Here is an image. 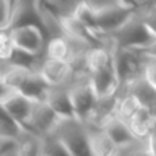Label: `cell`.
Segmentation results:
<instances>
[{
	"label": "cell",
	"instance_id": "cell-3",
	"mask_svg": "<svg viewBox=\"0 0 156 156\" xmlns=\"http://www.w3.org/2000/svg\"><path fill=\"white\" fill-rule=\"evenodd\" d=\"M69 88H70L71 100H73L74 114L78 119L86 122L93 112L97 99H99L89 82V74H74L71 82L69 83Z\"/></svg>",
	"mask_w": 156,
	"mask_h": 156
},
{
	"label": "cell",
	"instance_id": "cell-25",
	"mask_svg": "<svg viewBox=\"0 0 156 156\" xmlns=\"http://www.w3.org/2000/svg\"><path fill=\"white\" fill-rule=\"evenodd\" d=\"M94 11H100V10H105L110 7H115V5H121V4H126V0H85ZM129 4V3H127Z\"/></svg>",
	"mask_w": 156,
	"mask_h": 156
},
{
	"label": "cell",
	"instance_id": "cell-6",
	"mask_svg": "<svg viewBox=\"0 0 156 156\" xmlns=\"http://www.w3.org/2000/svg\"><path fill=\"white\" fill-rule=\"evenodd\" d=\"M138 5L134 4H121L115 7H110L105 10L96 11L97 32L100 36H107L118 30L122 25H125L132 15L137 11Z\"/></svg>",
	"mask_w": 156,
	"mask_h": 156
},
{
	"label": "cell",
	"instance_id": "cell-17",
	"mask_svg": "<svg viewBox=\"0 0 156 156\" xmlns=\"http://www.w3.org/2000/svg\"><path fill=\"white\" fill-rule=\"evenodd\" d=\"M73 45H71L70 38L66 34L55 36V37L48 38L44 51V56L47 58H55V59H66L71 60L73 58Z\"/></svg>",
	"mask_w": 156,
	"mask_h": 156
},
{
	"label": "cell",
	"instance_id": "cell-12",
	"mask_svg": "<svg viewBox=\"0 0 156 156\" xmlns=\"http://www.w3.org/2000/svg\"><path fill=\"white\" fill-rule=\"evenodd\" d=\"M103 129L107 132V134L111 137V140L115 143L116 147H121L123 144L129 143V141L134 140L137 136L133 133L132 127H130L129 122L125 121L123 118H121L119 115H112L111 118L107 119Z\"/></svg>",
	"mask_w": 156,
	"mask_h": 156
},
{
	"label": "cell",
	"instance_id": "cell-2",
	"mask_svg": "<svg viewBox=\"0 0 156 156\" xmlns=\"http://www.w3.org/2000/svg\"><path fill=\"white\" fill-rule=\"evenodd\" d=\"M54 133L65 144L69 155H92L88 126L77 116L60 118Z\"/></svg>",
	"mask_w": 156,
	"mask_h": 156
},
{
	"label": "cell",
	"instance_id": "cell-13",
	"mask_svg": "<svg viewBox=\"0 0 156 156\" xmlns=\"http://www.w3.org/2000/svg\"><path fill=\"white\" fill-rule=\"evenodd\" d=\"M122 88H126L129 92H132L144 107H148L152 111H156V88L149 82L148 78L144 74L136 78L134 81H132L129 85L122 86Z\"/></svg>",
	"mask_w": 156,
	"mask_h": 156
},
{
	"label": "cell",
	"instance_id": "cell-9",
	"mask_svg": "<svg viewBox=\"0 0 156 156\" xmlns=\"http://www.w3.org/2000/svg\"><path fill=\"white\" fill-rule=\"evenodd\" d=\"M0 103H2V110H4L7 114H10L12 118H15L22 125L26 123L29 119L32 110L34 107V100L25 96L19 90L14 89L2 88V96H0Z\"/></svg>",
	"mask_w": 156,
	"mask_h": 156
},
{
	"label": "cell",
	"instance_id": "cell-15",
	"mask_svg": "<svg viewBox=\"0 0 156 156\" xmlns=\"http://www.w3.org/2000/svg\"><path fill=\"white\" fill-rule=\"evenodd\" d=\"M127 122H129L133 133L137 137L147 140V137L151 134V132L156 127L155 111H152L148 107H141Z\"/></svg>",
	"mask_w": 156,
	"mask_h": 156
},
{
	"label": "cell",
	"instance_id": "cell-20",
	"mask_svg": "<svg viewBox=\"0 0 156 156\" xmlns=\"http://www.w3.org/2000/svg\"><path fill=\"white\" fill-rule=\"evenodd\" d=\"M74 16L99 34V32H97V22H96V11H94L85 0H81L76 12H74Z\"/></svg>",
	"mask_w": 156,
	"mask_h": 156
},
{
	"label": "cell",
	"instance_id": "cell-18",
	"mask_svg": "<svg viewBox=\"0 0 156 156\" xmlns=\"http://www.w3.org/2000/svg\"><path fill=\"white\" fill-rule=\"evenodd\" d=\"M81 0H43V5L56 14L60 19L74 15Z\"/></svg>",
	"mask_w": 156,
	"mask_h": 156
},
{
	"label": "cell",
	"instance_id": "cell-11",
	"mask_svg": "<svg viewBox=\"0 0 156 156\" xmlns=\"http://www.w3.org/2000/svg\"><path fill=\"white\" fill-rule=\"evenodd\" d=\"M44 100H45L55 110V112L59 116H62V118L76 116L69 85L51 86V88L48 89V92H47V96Z\"/></svg>",
	"mask_w": 156,
	"mask_h": 156
},
{
	"label": "cell",
	"instance_id": "cell-23",
	"mask_svg": "<svg viewBox=\"0 0 156 156\" xmlns=\"http://www.w3.org/2000/svg\"><path fill=\"white\" fill-rule=\"evenodd\" d=\"M138 12H140L144 23L149 29V32L156 36V0L148 3H141L138 5Z\"/></svg>",
	"mask_w": 156,
	"mask_h": 156
},
{
	"label": "cell",
	"instance_id": "cell-22",
	"mask_svg": "<svg viewBox=\"0 0 156 156\" xmlns=\"http://www.w3.org/2000/svg\"><path fill=\"white\" fill-rule=\"evenodd\" d=\"M22 143L19 137L0 136V156H21Z\"/></svg>",
	"mask_w": 156,
	"mask_h": 156
},
{
	"label": "cell",
	"instance_id": "cell-8",
	"mask_svg": "<svg viewBox=\"0 0 156 156\" xmlns=\"http://www.w3.org/2000/svg\"><path fill=\"white\" fill-rule=\"evenodd\" d=\"M37 71L48 82L49 86L69 85L74 77V67L70 60L55 59V58L43 56Z\"/></svg>",
	"mask_w": 156,
	"mask_h": 156
},
{
	"label": "cell",
	"instance_id": "cell-4",
	"mask_svg": "<svg viewBox=\"0 0 156 156\" xmlns=\"http://www.w3.org/2000/svg\"><path fill=\"white\" fill-rule=\"evenodd\" d=\"M8 30L16 49H21L32 55H38V56L44 55L48 36L41 25H18V26L10 27Z\"/></svg>",
	"mask_w": 156,
	"mask_h": 156
},
{
	"label": "cell",
	"instance_id": "cell-7",
	"mask_svg": "<svg viewBox=\"0 0 156 156\" xmlns=\"http://www.w3.org/2000/svg\"><path fill=\"white\" fill-rule=\"evenodd\" d=\"M60 118L62 116L58 115L45 100H40L34 103V107L25 123V127L40 136H48L55 132Z\"/></svg>",
	"mask_w": 156,
	"mask_h": 156
},
{
	"label": "cell",
	"instance_id": "cell-16",
	"mask_svg": "<svg viewBox=\"0 0 156 156\" xmlns=\"http://www.w3.org/2000/svg\"><path fill=\"white\" fill-rule=\"evenodd\" d=\"M88 126L89 130V145L92 155H115L116 145L103 127Z\"/></svg>",
	"mask_w": 156,
	"mask_h": 156
},
{
	"label": "cell",
	"instance_id": "cell-27",
	"mask_svg": "<svg viewBox=\"0 0 156 156\" xmlns=\"http://www.w3.org/2000/svg\"><path fill=\"white\" fill-rule=\"evenodd\" d=\"M138 51L143 52V55L147 56L148 59H156V36L145 47H143V48L138 49Z\"/></svg>",
	"mask_w": 156,
	"mask_h": 156
},
{
	"label": "cell",
	"instance_id": "cell-24",
	"mask_svg": "<svg viewBox=\"0 0 156 156\" xmlns=\"http://www.w3.org/2000/svg\"><path fill=\"white\" fill-rule=\"evenodd\" d=\"M15 45L11 38L10 30L2 29V36H0V56H2V62H7L12 58L14 52H15Z\"/></svg>",
	"mask_w": 156,
	"mask_h": 156
},
{
	"label": "cell",
	"instance_id": "cell-21",
	"mask_svg": "<svg viewBox=\"0 0 156 156\" xmlns=\"http://www.w3.org/2000/svg\"><path fill=\"white\" fill-rule=\"evenodd\" d=\"M43 155H69L65 144L55 133L43 136Z\"/></svg>",
	"mask_w": 156,
	"mask_h": 156
},
{
	"label": "cell",
	"instance_id": "cell-29",
	"mask_svg": "<svg viewBox=\"0 0 156 156\" xmlns=\"http://www.w3.org/2000/svg\"><path fill=\"white\" fill-rule=\"evenodd\" d=\"M155 115H156V111H155Z\"/></svg>",
	"mask_w": 156,
	"mask_h": 156
},
{
	"label": "cell",
	"instance_id": "cell-19",
	"mask_svg": "<svg viewBox=\"0 0 156 156\" xmlns=\"http://www.w3.org/2000/svg\"><path fill=\"white\" fill-rule=\"evenodd\" d=\"M25 125L18 122L15 118L7 114L4 110H2V119H0V136H14L21 137L25 132Z\"/></svg>",
	"mask_w": 156,
	"mask_h": 156
},
{
	"label": "cell",
	"instance_id": "cell-10",
	"mask_svg": "<svg viewBox=\"0 0 156 156\" xmlns=\"http://www.w3.org/2000/svg\"><path fill=\"white\" fill-rule=\"evenodd\" d=\"M88 74L89 82H90L93 90L96 92L97 97L111 96V94H115L121 90L122 83L118 73H116L115 65L100 69L96 71H90Z\"/></svg>",
	"mask_w": 156,
	"mask_h": 156
},
{
	"label": "cell",
	"instance_id": "cell-5",
	"mask_svg": "<svg viewBox=\"0 0 156 156\" xmlns=\"http://www.w3.org/2000/svg\"><path fill=\"white\" fill-rule=\"evenodd\" d=\"M147 60H148V58L144 56L143 52L138 49L115 47L114 65H115L122 86L129 85L136 78L143 76Z\"/></svg>",
	"mask_w": 156,
	"mask_h": 156
},
{
	"label": "cell",
	"instance_id": "cell-14",
	"mask_svg": "<svg viewBox=\"0 0 156 156\" xmlns=\"http://www.w3.org/2000/svg\"><path fill=\"white\" fill-rule=\"evenodd\" d=\"M49 88L51 86L43 78V76L37 70H32L23 80V82L19 86L18 90L21 93H23L25 96L34 100V101H40V100L45 99L47 92H48Z\"/></svg>",
	"mask_w": 156,
	"mask_h": 156
},
{
	"label": "cell",
	"instance_id": "cell-1",
	"mask_svg": "<svg viewBox=\"0 0 156 156\" xmlns=\"http://www.w3.org/2000/svg\"><path fill=\"white\" fill-rule=\"evenodd\" d=\"M114 47H121V48H133V49H141L145 47L152 38L155 37L147 25L144 23L141 18L138 8L132 18L122 25L118 30H115L111 34L104 36Z\"/></svg>",
	"mask_w": 156,
	"mask_h": 156
},
{
	"label": "cell",
	"instance_id": "cell-26",
	"mask_svg": "<svg viewBox=\"0 0 156 156\" xmlns=\"http://www.w3.org/2000/svg\"><path fill=\"white\" fill-rule=\"evenodd\" d=\"M144 76L148 78V81L156 88V59H148L144 70Z\"/></svg>",
	"mask_w": 156,
	"mask_h": 156
},
{
	"label": "cell",
	"instance_id": "cell-28",
	"mask_svg": "<svg viewBox=\"0 0 156 156\" xmlns=\"http://www.w3.org/2000/svg\"><path fill=\"white\" fill-rule=\"evenodd\" d=\"M147 144H148L149 155H156V127L151 132V134L147 137Z\"/></svg>",
	"mask_w": 156,
	"mask_h": 156
}]
</instances>
